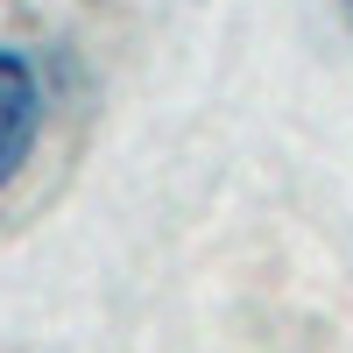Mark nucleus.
Masks as SVG:
<instances>
[{"label":"nucleus","instance_id":"nucleus-2","mask_svg":"<svg viewBox=\"0 0 353 353\" xmlns=\"http://www.w3.org/2000/svg\"><path fill=\"white\" fill-rule=\"evenodd\" d=\"M339 14H346V28H353V0H339Z\"/></svg>","mask_w":353,"mask_h":353},{"label":"nucleus","instance_id":"nucleus-1","mask_svg":"<svg viewBox=\"0 0 353 353\" xmlns=\"http://www.w3.org/2000/svg\"><path fill=\"white\" fill-rule=\"evenodd\" d=\"M36 134H43V85L28 71V57L0 50V191L28 170Z\"/></svg>","mask_w":353,"mask_h":353}]
</instances>
